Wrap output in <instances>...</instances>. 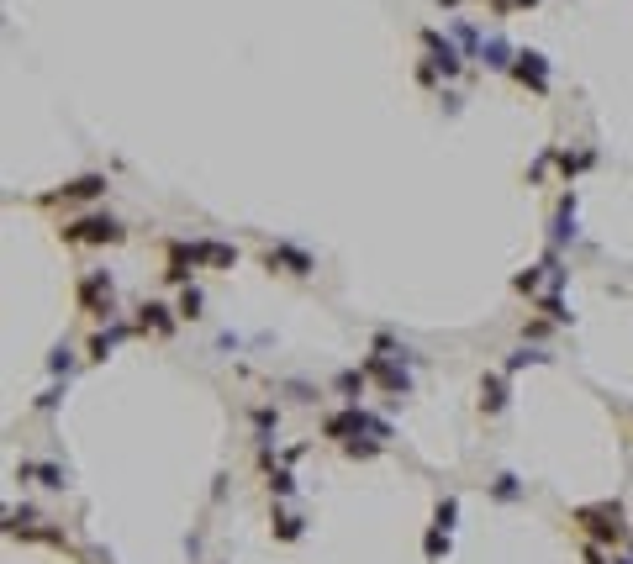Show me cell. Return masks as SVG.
Here are the masks:
<instances>
[{
    "instance_id": "cell-3",
    "label": "cell",
    "mask_w": 633,
    "mask_h": 564,
    "mask_svg": "<svg viewBox=\"0 0 633 564\" xmlns=\"http://www.w3.org/2000/svg\"><path fill=\"white\" fill-rule=\"evenodd\" d=\"M275 264H290V275H311V259L301 248H269V269Z\"/></svg>"
},
{
    "instance_id": "cell-1",
    "label": "cell",
    "mask_w": 633,
    "mask_h": 564,
    "mask_svg": "<svg viewBox=\"0 0 633 564\" xmlns=\"http://www.w3.org/2000/svg\"><path fill=\"white\" fill-rule=\"evenodd\" d=\"M64 238L69 243H117L121 227L111 222V216H84V222H74V227H64Z\"/></svg>"
},
{
    "instance_id": "cell-9",
    "label": "cell",
    "mask_w": 633,
    "mask_h": 564,
    "mask_svg": "<svg viewBox=\"0 0 633 564\" xmlns=\"http://www.w3.org/2000/svg\"><path fill=\"white\" fill-rule=\"evenodd\" d=\"M179 312H185V317H201V290H185V296H179Z\"/></svg>"
},
{
    "instance_id": "cell-4",
    "label": "cell",
    "mask_w": 633,
    "mask_h": 564,
    "mask_svg": "<svg viewBox=\"0 0 633 564\" xmlns=\"http://www.w3.org/2000/svg\"><path fill=\"white\" fill-rule=\"evenodd\" d=\"M517 79H533V90H544V53H517Z\"/></svg>"
},
{
    "instance_id": "cell-7",
    "label": "cell",
    "mask_w": 633,
    "mask_h": 564,
    "mask_svg": "<svg viewBox=\"0 0 633 564\" xmlns=\"http://www.w3.org/2000/svg\"><path fill=\"white\" fill-rule=\"evenodd\" d=\"M121 337H127V327H111V333H100V337H96V343H90V359H106V353H111V349H117Z\"/></svg>"
},
{
    "instance_id": "cell-11",
    "label": "cell",
    "mask_w": 633,
    "mask_h": 564,
    "mask_svg": "<svg viewBox=\"0 0 633 564\" xmlns=\"http://www.w3.org/2000/svg\"><path fill=\"white\" fill-rule=\"evenodd\" d=\"M253 427H259V432H269V427H275V411H269V406H259V411H253Z\"/></svg>"
},
{
    "instance_id": "cell-2",
    "label": "cell",
    "mask_w": 633,
    "mask_h": 564,
    "mask_svg": "<svg viewBox=\"0 0 633 564\" xmlns=\"http://www.w3.org/2000/svg\"><path fill=\"white\" fill-rule=\"evenodd\" d=\"M80 300H84V312L106 317V312H111V275H90V280L80 285Z\"/></svg>"
},
{
    "instance_id": "cell-13",
    "label": "cell",
    "mask_w": 633,
    "mask_h": 564,
    "mask_svg": "<svg viewBox=\"0 0 633 564\" xmlns=\"http://www.w3.org/2000/svg\"><path fill=\"white\" fill-rule=\"evenodd\" d=\"M338 390H364V374H338Z\"/></svg>"
},
{
    "instance_id": "cell-8",
    "label": "cell",
    "mask_w": 633,
    "mask_h": 564,
    "mask_svg": "<svg viewBox=\"0 0 633 564\" xmlns=\"http://www.w3.org/2000/svg\"><path fill=\"white\" fill-rule=\"evenodd\" d=\"M480 406H486V411H502V406H507L502 380H486V385H480Z\"/></svg>"
},
{
    "instance_id": "cell-5",
    "label": "cell",
    "mask_w": 633,
    "mask_h": 564,
    "mask_svg": "<svg viewBox=\"0 0 633 564\" xmlns=\"http://www.w3.org/2000/svg\"><path fill=\"white\" fill-rule=\"evenodd\" d=\"M100 190H106V180H100V174H84V180L64 185V201H84V195H100Z\"/></svg>"
},
{
    "instance_id": "cell-12",
    "label": "cell",
    "mask_w": 633,
    "mask_h": 564,
    "mask_svg": "<svg viewBox=\"0 0 633 564\" xmlns=\"http://www.w3.org/2000/svg\"><path fill=\"white\" fill-rule=\"evenodd\" d=\"M454 512H459L454 501H443V506H438V528H454Z\"/></svg>"
},
{
    "instance_id": "cell-6",
    "label": "cell",
    "mask_w": 633,
    "mask_h": 564,
    "mask_svg": "<svg viewBox=\"0 0 633 564\" xmlns=\"http://www.w3.org/2000/svg\"><path fill=\"white\" fill-rule=\"evenodd\" d=\"M143 327H154V333H169V327H174V322H169V306L148 300V306H143Z\"/></svg>"
},
{
    "instance_id": "cell-10",
    "label": "cell",
    "mask_w": 633,
    "mask_h": 564,
    "mask_svg": "<svg viewBox=\"0 0 633 564\" xmlns=\"http://www.w3.org/2000/svg\"><path fill=\"white\" fill-rule=\"evenodd\" d=\"M275 522H280V528H275L280 538H301V517H275Z\"/></svg>"
},
{
    "instance_id": "cell-15",
    "label": "cell",
    "mask_w": 633,
    "mask_h": 564,
    "mask_svg": "<svg viewBox=\"0 0 633 564\" xmlns=\"http://www.w3.org/2000/svg\"><path fill=\"white\" fill-rule=\"evenodd\" d=\"M496 6H502V11H507V6H533V0H496Z\"/></svg>"
},
{
    "instance_id": "cell-14",
    "label": "cell",
    "mask_w": 633,
    "mask_h": 564,
    "mask_svg": "<svg viewBox=\"0 0 633 564\" xmlns=\"http://www.w3.org/2000/svg\"><path fill=\"white\" fill-rule=\"evenodd\" d=\"M496 496H502V501H512V496H517V485H512V475H502V480H496Z\"/></svg>"
}]
</instances>
